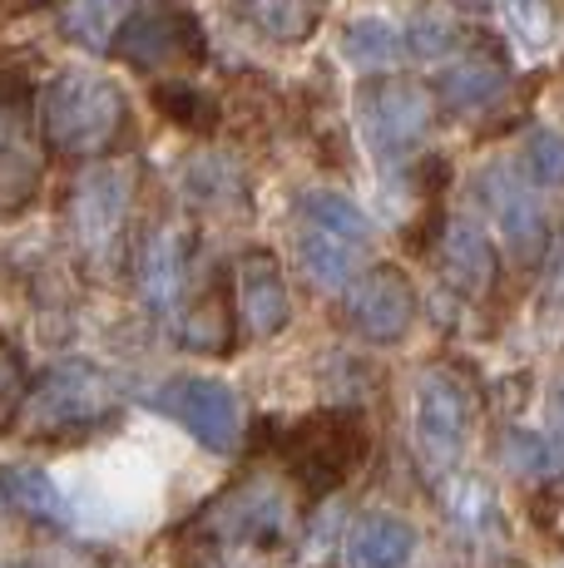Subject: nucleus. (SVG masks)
<instances>
[{
	"label": "nucleus",
	"mask_w": 564,
	"mask_h": 568,
	"mask_svg": "<svg viewBox=\"0 0 564 568\" xmlns=\"http://www.w3.org/2000/svg\"><path fill=\"white\" fill-rule=\"evenodd\" d=\"M292 524V495L278 475H248L173 529L179 568H268Z\"/></svg>",
	"instance_id": "obj_1"
},
{
	"label": "nucleus",
	"mask_w": 564,
	"mask_h": 568,
	"mask_svg": "<svg viewBox=\"0 0 564 568\" xmlns=\"http://www.w3.org/2000/svg\"><path fill=\"white\" fill-rule=\"evenodd\" d=\"M129 129L124 90L100 70H64L40 94V134L56 154L94 159L110 154Z\"/></svg>",
	"instance_id": "obj_2"
},
{
	"label": "nucleus",
	"mask_w": 564,
	"mask_h": 568,
	"mask_svg": "<svg viewBox=\"0 0 564 568\" xmlns=\"http://www.w3.org/2000/svg\"><path fill=\"white\" fill-rule=\"evenodd\" d=\"M114 410H119V390L100 366L60 362V366H50L36 386L20 390L10 430L26 435V440H70V435L100 430Z\"/></svg>",
	"instance_id": "obj_3"
},
{
	"label": "nucleus",
	"mask_w": 564,
	"mask_h": 568,
	"mask_svg": "<svg viewBox=\"0 0 564 568\" xmlns=\"http://www.w3.org/2000/svg\"><path fill=\"white\" fill-rule=\"evenodd\" d=\"M278 450L292 475H298L312 495H322V489L342 485V479L362 465L366 435L352 415H312V420L292 425V430L282 435Z\"/></svg>",
	"instance_id": "obj_4"
},
{
	"label": "nucleus",
	"mask_w": 564,
	"mask_h": 568,
	"mask_svg": "<svg viewBox=\"0 0 564 568\" xmlns=\"http://www.w3.org/2000/svg\"><path fill=\"white\" fill-rule=\"evenodd\" d=\"M129 193H134V179L129 169H90L80 173L70 193V233L80 243V253L94 262V267H114L119 247H124V217H129Z\"/></svg>",
	"instance_id": "obj_5"
},
{
	"label": "nucleus",
	"mask_w": 564,
	"mask_h": 568,
	"mask_svg": "<svg viewBox=\"0 0 564 568\" xmlns=\"http://www.w3.org/2000/svg\"><path fill=\"white\" fill-rule=\"evenodd\" d=\"M416 445L426 455L431 469H451L465 455V440H471V425H475V400L471 386H465L455 371H426L416 381Z\"/></svg>",
	"instance_id": "obj_6"
},
{
	"label": "nucleus",
	"mask_w": 564,
	"mask_h": 568,
	"mask_svg": "<svg viewBox=\"0 0 564 568\" xmlns=\"http://www.w3.org/2000/svg\"><path fill=\"white\" fill-rule=\"evenodd\" d=\"M46 149L30 124V100L20 90H0V217H16L40 193Z\"/></svg>",
	"instance_id": "obj_7"
},
{
	"label": "nucleus",
	"mask_w": 564,
	"mask_h": 568,
	"mask_svg": "<svg viewBox=\"0 0 564 568\" xmlns=\"http://www.w3.org/2000/svg\"><path fill=\"white\" fill-rule=\"evenodd\" d=\"M159 406H164L203 450H233L238 435H243V415H238V396L223 381H203V376H183L169 381L159 390Z\"/></svg>",
	"instance_id": "obj_8"
},
{
	"label": "nucleus",
	"mask_w": 564,
	"mask_h": 568,
	"mask_svg": "<svg viewBox=\"0 0 564 568\" xmlns=\"http://www.w3.org/2000/svg\"><path fill=\"white\" fill-rule=\"evenodd\" d=\"M356 119H362L366 144L382 159H396L411 144H421V134L431 129V100L416 84H376V90L362 94Z\"/></svg>",
	"instance_id": "obj_9"
},
{
	"label": "nucleus",
	"mask_w": 564,
	"mask_h": 568,
	"mask_svg": "<svg viewBox=\"0 0 564 568\" xmlns=\"http://www.w3.org/2000/svg\"><path fill=\"white\" fill-rule=\"evenodd\" d=\"M346 322L366 342H382V346L401 342L411 332V322H416V292H411L406 272H396V267L366 272L352 287V297H346Z\"/></svg>",
	"instance_id": "obj_10"
},
{
	"label": "nucleus",
	"mask_w": 564,
	"mask_h": 568,
	"mask_svg": "<svg viewBox=\"0 0 564 568\" xmlns=\"http://www.w3.org/2000/svg\"><path fill=\"white\" fill-rule=\"evenodd\" d=\"M114 50L129 64H139V70H159V64L199 60L203 40H199V26L183 10H149V16L124 20V30L114 36Z\"/></svg>",
	"instance_id": "obj_11"
},
{
	"label": "nucleus",
	"mask_w": 564,
	"mask_h": 568,
	"mask_svg": "<svg viewBox=\"0 0 564 568\" xmlns=\"http://www.w3.org/2000/svg\"><path fill=\"white\" fill-rule=\"evenodd\" d=\"M481 193L491 203L495 223H501V237L515 257H535L540 237H545V217H540V199L525 179H515L510 169H485Z\"/></svg>",
	"instance_id": "obj_12"
},
{
	"label": "nucleus",
	"mask_w": 564,
	"mask_h": 568,
	"mask_svg": "<svg viewBox=\"0 0 564 568\" xmlns=\"http://www.w3.org/2000/svg\"><path fill=\"white\" fill-rule=\"evenodd\" d=\"M238 312L253 336H273L288 326V282H282L273 253H248L238 262Z\"/></svg>",
	"instance_id": "obj_13"
},
{
	"label": "nucleus",
	"mask_w": 564,
	"mask_h": 568,
	"mask_svg": "<svg viewBox=\"0 0 564 568\" xmlns=\"http://www.w3.org/2000/svg\"><path fill=\"white\" fill-rule=\"evenodd\" d=\"M183 272H189V233L183 227H159L139 253V292L149 307H173L183 292Z\"/></svg>",
	"instance_id": "obj_14"
},
{
	"label": "nucleus",
	"mask_w": 564,
	"mask_h": 568,
	"mask_svg": "<svg viewBox=\"0 0 564 568\" xmlns=\"http://www.w3.org/2000/svg\"><path fill=\"white\" fill-rule=\"evenodd\" d=\"M298 253H302V267L318 287L328 292H342L346 282L356 277V262H362L366 247L352 243V237L332 233V227H318V223H302L298 227Z\"/></svg>",
	"instance_id": "obj_15"
},
{
	"label": "nucleus",
	"mask_w": 564,
	"mask_h": 568,
	"mask_svg": "<svg viewBox=\"0 0 564 568\" xmlns=\"http://www.w3.org/2000/svg\"><path fill=\"white\" fill-rule=\"evenodd\" d=\"M411 554H416V529L396 515L362 519L352 544H346V564L352 568H406Z\"/></svg>",
	"instance_id": "obj_16"
},
{
	"label": "nucleus",
	"mask_w": 564,
	"mask_h": 568,
	"mask_svg": "<svg viewBox=\"0 0 564 568\" xmlns=\"http://www.w3.org/2000/svg\"><path fill=\"white\" fill-rule=\"evenodd\" d=\"M0 495L10 509H20L36 524H60L64 519V495L60 485L36 465H0Z\"/></svg>",
	"instance_id": "obj_17"
},
{
	"label": "nucleus",
	"mask_w": 564,
	"mask_h": 568,
	"mask_svg": "<svg viewBox=\"0 0 564 568\" xmlns=\"http://www.w3.org/2000/svg\"><path fill=\"white\" fill-rule=\"evenodd\" d=\"M441 94L455 114H475V109L495 104L505 94V70L495 60H461L455 70H446Z\"/></svg>",
	"instance_id": "obj_18"
},
{
	"label": "nucleus",
	"mask_w": 564,
	"mask_h": 568,
	"mask_svg": "<svg viewBox=\"0 0 564 568\" xmlns=\"http://www.w3.org/2000/svg\"><path fill=\"white\" fill-rule=\"evenodd\" d=\"M495 272V253L485 243V233L475 223H455L446 237V277L461 292H481Z\"/></svg>",
	"instance_id": "obj_19"
},
{
	"label": "nucleus",
	"mask_w": 564,
	"mask_h": 568,
	"mask_svg": "<svg viewBox=\"0 0 564 568\" xmlns=\"http://www.w3.org/2000/svg\"><path fill=\"white\" fill-rule=\"evenodd\" d=\"M342 54L356 70H386L401 60V30L382 16H362L352 20V30L342 36Z\"/></svg>",
	"instance_id": "obj_20"
},
{
	"label": "nucleus",
	"mask_w": 564,
	"mask_h": 568,
	"mask_svg": "<svg viewBox=\"0 0 564 568\" xmlns=\"http://www.w3.org/2000/svg\"><path fill=\"white\" fill-rule=\"evenodd\" d=\"M124 20V0H70L60 10V26L70 40H80L84 50H110Z\"/></svg>",
	"instance_id": "obj_21"
},
{
	"label": "nucleus",
	"mask_w": 564,
	"mask_h": 568,
	"mask_svg": "<svg viewBox=\"0 0 564 568\" xmlns=\"http://www.w3.org/2000/svg\"><path fill=\"white\" fill-rule=\"evenodd\" d=\"M238 6L273 40H308L318 30V0H238Z\"/></svg>",
	"instance_id": "obj_22"
},
{
	"label": "nucleus",
	"mask_w": 564,
	"mask_h": 568,
	"mask_svg": "<svg viewBox=\"0 0 564 568\" xmlns=\"http://www.w3.org/2000/svg\"><path fill=\"white\" fill-rule=\"evenodd\" d=\"M179 342L189 346V352H209V356H223L228 352V342H233V326H228V307H223L219 292L199 297L189 312H183Z\"/></svg>",
	"instance_id": "obj_23"
},
{
	"label": "nucleus",
	"mask_w": 564,
	"mask_h": 568,
	"mask_svg": "<svg viewBox=\"0 0 564 568\" xmlns=\"http://www.w3.org/2000/svg\"><path fill=\"white\" fill-rule=\"evenodd\" d=\"M298 213H302V223L332 227V233L352 237V243H362V247L372 243V223H366V213L352 199H342V193H308Z\"/></svg>",
	"instance_id": "obj_24"
},
{
	"label": "nucleus",
	"mask_w": 564,
	"mask_h": 568,
	"mask_svg": "<svg viewBox=\"0 0 564 568\" xmlns=\"http://www.w3.org/2000/svg\"><path fill=\"white\" fill-rule=\"evenodd\" d=\"M510 465L520 469V475H530V479H550L555 469H564V445H555V440H545L540 430H515L510 435Z\"/></svg>",
	"instance_id": "obj_25"
},
{
	"label": "nucleus",
	"mask_w": 564,
	"mask_h": 568,
	"mask_svg": "<svg viewBox=\"0 0 564 568\" xmlns=\"http://www.w3.org/2000/svg\"><path fill=\"white\" fill-rule=\"evenodd\" d=\"M525 163H530V179L540 189H560L564 183V134L555 129H535L525 144Z\"/></svg>",
	"instance_id": "obj_26"
},
{
	"label": "nucleus",
	"mask_w": 564,
	"mask_h": 568,
	"mask_svg": "<svg viewBox=\"0 0 564 568\" xmlns=\"http://www.w3.org/2000/svg\"><path fill=\"white\" fill-rule=\"evenodd\" d=\"M495 6H501V20L525 40V45H545L550 40V6L545 0H495Z\"/></svg>",
	"instance_id": "obj_27"
},
{
	"label": "nucleus",
	"mask_w": 564,
	"mask_h": 568,
	"mask_svg": "<svg viewBox=\"0 0 564 568\" xmlns=\"http://www.w3.org/2000/svg\"><path fill=\"white\" fill-rule=\"evenodd\" d=\"M20 390H26V376H20V362L0 346V430L10 425V415L20 406Z\"/></svg>",
	"instance_id": "obj_28"
},
{
	"label": "nucleus",
	"mask_w": 564,
	"mask_h": 568,
	"mask_svg": "<svg viewBox=\"0 0 564 568\" xmlns=\"http://www.w3.org/2000/svg\"><path fill=\"white\" fill-rule=\"evenodd\" d=\"M555 420H560V430H564V390H560V400H555Z\"/></svg>",
	"instance_id": "obj_29"
},
{
	"label": "nucleus",
	"mask_w": 564,
	"mask_h": 568,
	"mask_svg": "<svg viewBox=\"0 0 564 568\" xmlns=\"http://www.w3.org/2000/svg\"><path fill=\"white\" fill-rule=\"evenodd\" d=\"M0 568H36V564H0Z\"/></svg>",
	"instance_id": "obj_30"
}]
</instances>
